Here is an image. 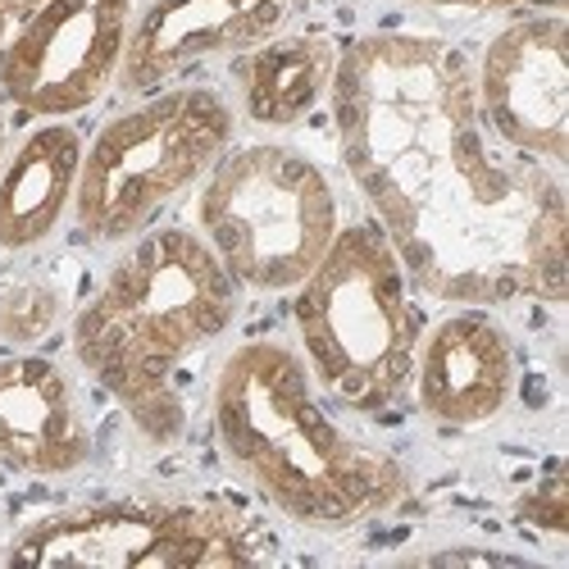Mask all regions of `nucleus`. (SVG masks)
Returning <instances> with one entry per match:
<instances>
[{
    "instance_id": "obj_1",
    "label": "nucleus",
    "mask_w": 569,
    "mask_h": 569,
    "mask_svg": "<svg viewBox=\"0 0 569 569\" xmlns=\"http://www.w3.org/2000/svg\"><path fill=\"white\" fill-rule=\"evenodd\" d=\"M328 106L342 169L423 297L565 301L560 173L492 137L465 51L419 32H365L338 51Z\"/></svg>"
},
{
    "instance_id": "obj_2",
    "label": "nucleus",
    "mask_w": 569,
    "mask_h": 569,
    "mask_svg": "<svg viewBox=\"0 0 569 569\" xmlns=\"http://www.w3.org/2000/svg\"><path fill=\"white\" fill-rule=\"evenodd\" d=\"M214 438L237 479L306 529L365 525L410 492L401 460L342 429L306 360L273 338L219 365Z\"/></svg>"
},
{
    "instance_id": "obj_3",
    "label": "nucleus",
    "mask_w": 569,
    "mask_h": 569,
    "mask_svg": "<svg viewBox=\"0 0 569 569\" xmlns=\"http://www.w3.org/2000/svg\"><path fill=\"white\" fill-rule=\"evenodd\" d=\"M237 319V282L201 232L147 228L73 315V356L141 438L178 442L187 410L178 369Z\"/></svg>"
},
{
    "instance_id": "obj_4",
    "label": "nucleus",
    "mask_w": 569,
    "mask_h": 569,
    "mask_svg": "<svg viewBox=\"0 0 569 569\" xmlns=\"http://www.w3.org/2000/svg\"><path fill=\"white\" fill-rule=\"evenodd\" d=\"M297 338L315 383L356 415L406 401L423 315L415 282L378 223L338 228L333 247L297 288Z\"/></svg>"
},
{
    "instance_id": "obj_5",
    "label": "nucleus",
    "mask_w": 569,
    "mask_h": 569,
    "mask_svg": "<svg viewBox=\"0 0 569 569\" xmlns=\"http://www.w3.org/2000/svg\"><path fill=\"white\" fill-rule=\"evenodd\" d=\"M237 114L214 87H160L82 147L73 223L87 242L141 237L232 147Z\"/></svg>"
},
{
    "instance_id": "obj_6",
    "label": "nucleus",
    "mask_w": 569,
    "mask_h": 569,
    "mask_svg": "<svg viewBox=\"0 0 569 569\" xmlns=\"http://www.w3.org/2000/svg\"><path fill=\"white\" fill-rule=\"evenodd\" d=\"M197 228L237 288L297 292L342 228L328 173L297 147H228L201 182Z\"/></svg>"
},
{
    "instance_id": "obj_7",
    "label": "nucleus",
    "mask_w": 569,
    "mask_h": 569,
    "mask_svg": "<svg viewBox=\"0 0 569 569\" xmlns=\"http://www.w3.org/2000/svg\"><path fill=\"white\" fill-rule=\"evenodd\" d=\"M273 556L269 533L242 506L228 501H151L123 497L41 515L23 525L10 565H106V569H201V565H260Z\"/></svg>"
},
{
    "instance_id": "obj_8",
    "label": "nucleus",
    "mask_w": 569,
    "mask_h": 569,
    "mask_svg": "<svg viewBox=\"0 0 569 569\" xmlns=\"http://www.w3.org/2000/svg\"><path fill=\"white\" fill-rule=\"evenodd\" d=\"M132 0H46L0 41V97L32 119H69L119 82Z\"/></svg>"
},
{
    "instance_id": "obj_9",
    "label": "nucleus",
    "mask_w": 569,
    "mask_h": 569,
    "mask_svg": "<svg viewBox=\"0 0 569 569\" xmlns=\"http://www.w3.org/2000/svg\"><path fill=\"white\" fill-rule=\"evenodd\" d=\"M483 123L510 151L565 169L569 160V28L565 14L510 19L473 64Z\"/></svg>"
},
{
    "instance_id": "obj_10",
    "label": "nucleus",
    "mask_w": 569,
    "mask_h": 569,
    "mask_svg": "<svg viewBox=\"0 0 569 569\" xmlns=\"http://www.w3.org/2000/svg\"><path fill=\"white\" fill-rule=\"evenodd\" d=\"M301 0H151L132 19L119 87L151 97L178 73L206 60H237L288 32Z\"/></svg>"
},
{
    "instance_id": "obj_11",
    "label": "nucleus",
    "mask_w": 569,
    "mask_h": 569,
    "mask_svg": "<svg viewBox=\"0 0 569 569\" xmlns=\"http://www.w3.org/2000/svg\"><path fill=\"white\" fill-rule=\"evenodd\" d=\"M415 401L438 429H479L515 392L510 333L483 310L465 306L429 328L415 351Z\"/></svg>"
},
{
    "instance_id": "obj_12",
    "label": "nucleus",
    "mask_w": 569,
    "mask_h": 569,
    "mask_svg": "<svg viewBox=\"0 0 569 569\" xmlns=\"http://www.w3.org/2000/svg\"><path fill=\"white\" fill-rule=\"evenodd\" d=\"M91 433L69 373L46 356L0 360V465L51 479L87 465Z\"/></svg>"
},
{
    "instance_id": "obj_13",
    "label": "nucleus",
    "mask_w": 569,
    "mask_h": 569,
    "mask_svg": "<svg viewBox=\"0 0 569 569\" xmlns=\"http://www.w3.org/2000/svg\"><path fill=\"white\" fill-rule=\"evenodd\" d=\"M82 169V137L64 119L37 123L0 160V247L32 251L73 210Z\"/></svg>"
},
{
    "instance_id": "obj_14",
    "label": "nucleus",
    "mask_w": 569,
    "mask_h": 569,
    "mask_svg": "<svg viewBox=\"0 0 569 569\" xmlns=\"http://www.w3.org/2000/svg\"><path fill=\"white\" fill-rule=\"evenodd\" d=\"M342 46L323 32H278L273 41L232 60V78L242 87V110L260 128L301 123L333 87Z\"/></svg>"
},
{
    "instance_id": "obj_15",
    "label": "nucleus",
    "mask_w": 569,
    "mask_h": 569,
    "mask_svg": "<svg viewBox=\"0 0 569 569\" xmlns=\"http://www.w3.org/2000/svg\"><path fill=\"white\" fill-rule=\"evenodd\" d=\"M60 310H64L60 288H51V282H23V288L0 297V342H10V347L41 342L60 323Z\"/></svg>"
},
{
    "instance_id": "obj_16",
    "label": "nucleus",
    "mask_w": 569,
    "mask_h": 569,
    "mask_svg": "<svg viewBox=\"0 0 569 569\" xmlns=\"http://www.w3.org/2000/svg\"><path fill=\"white\" fill-rule=\"evenodd\" d=\"M565 515H569V492H565V473L551 469L547 479L519 501V519H529L542 533H565Z\"/></svg>"
},
{
    "instance_id": "obj_17",
    "label": "nucleus",
    "mask_w": 569,
    "mask_h": 569,
    "mask_svg": "<svg viewBox=\"0 0 569 569\" xmlns=\"http://www.w3.org/2000/svg\"><path fill=\"white\" fill-rule=\"evenodd\" d=\"M415 6L473 10V14H492V10H547V14H565V0H415Z\"/></svg>"
},
{
    "instance_id": "obj_18",
    "label": "nucleus",
    "mask_w": 569,
    "mask_h": 569,
    "mask_svg": "<svg viewBox=\"0 0 569 569\" xmlns=\"http://www.w3.org/2000/svg\"><path fill=\"white\" fill-rule=\"evenodd\" d=\"M429 560H438V565H460V560H473V565H519V556H506V551H433Z\"/></svg>"
},
{
    "instance_id": "obj_19",
    "label": "nucleus",
    "mask_w": 569,
    "mask_h": 569,
    "mask_svg": "<svg viewBox=\"0 0 569 569\" xmlns=\"http://www.w3.org/2000/svg\"><path fill=\"white\" fill-rule=\"evenodd\" d=\"M37 6H46V0H0V41H6L10 28H14L23 14H32Z\"/></svg>"
},
{
    "instance_id": "obj_20",
    "label": "nucleus",
    "mask_w": 569,
    "mask_h": 569,
    "mask_svg": "<svg viewBox=\"0 0 569 569\" xmlns=\"http://www.w3.org/2000/svg\"><path fill=\"white\" fill-rule=\"evenodd\" d=\"M0 160H6V114H0Z\"/></svg>"
}]
</instances>
